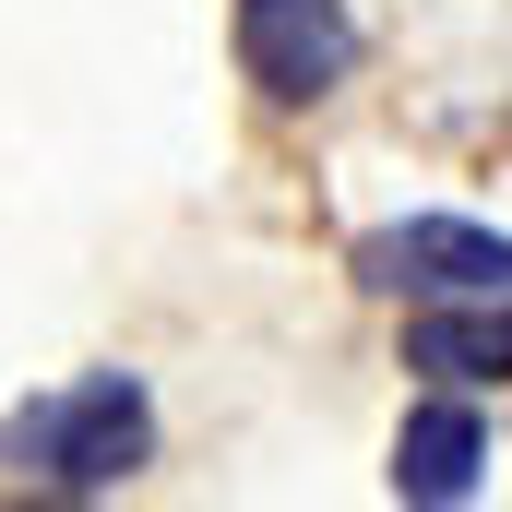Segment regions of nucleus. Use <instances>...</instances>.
Instances as JSON below:
<instances>
[{"mask_svg": "<svg viewBox=\"0 0 512 512\" xmlns=\"http://www.w3.org/2000/svg\"><path fill=\"white\" fill-rule=\"evenodd\" d=\"M489 489V417L465 405V393H417L405 405V429H393V501H417V512H453V501H477Z\"/></svg>", "mask_w": 512, "mask_h": 512, "instance_id": "obj_4", "label": "nucleus"}, {"mask_svg": "<svg viewBox=\"0 0 512 512\" xmlns=\"http://www.w3.org/2000/svg\"><path fill=\"white\" fill-rule=\"evenodd\" d=\"M405 370L441 393L512 382V298H417L405 310Z\"/></svg>", "mask_w": 512, "mask_h": 512, "instance_id": "obj_5", "label": "nucleus"}, {"mask_svg": "<svg viewBox=\"0 0 512 512\" xmlns=\"http://www.w3.org/2000/svg\"><path fill=\"white\" fill-rule=\"evenodd\" d=\"M370 298H512V239L489 215H393L358 239Z\"/></svg>", "mask_w": 512, "mask_h": 512, "instance_id": "obj_2", "label": "nucleus"}, {"mask_svg": "<svg viewBox=\"0 0 512 512\" xmlns=\"http://www.w3.org/2000/svg\"><path fill=\"white\" fill-rule=\"evenodd\" d=\"M0 465L60 489V501H108V489H131L155 465V393L131 370H84V382H60V393L0 417Z\"/></svg>", "mask_w": 512, "mask_h": 512, "instance_id": "obj_1", "label": "nucleus"}, {"mask_svg": "<svg viewBox=\"0 0 512 512\" xmlns=\"http://www.w3.org/2000/svg\"><path fill=\"white\" fill-rule=\"evenodd\" d=\"M239 72L274 108H322L358 72V12L346 0H239Z\"/></svg>", "mask_w": 512, "mask_h": 512, "instance_id": "obj_3", "label": "nucleus"}]
</instances>
